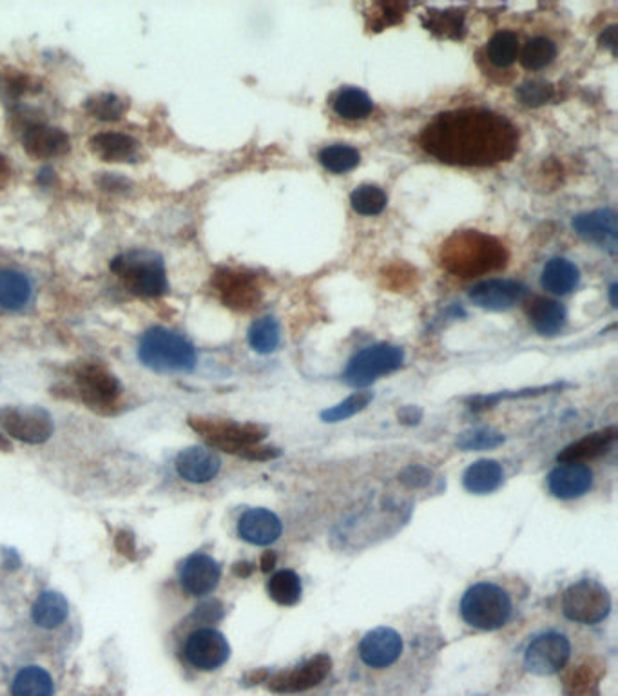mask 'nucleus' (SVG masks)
I'll list each match as a JSON object with an SVG mask.
<instances>
[{
	"instance_id": "nucleus-1",
	"label": "nucleus",
	"mask_w": 618,
	"mask_h": 696,
	"mask_svg": "<svg viewBox=\"0 0 618 696\" xmlns=\"http://www.w3.org/2000/svg\"><path fill=\"white\" fill-rule=\"evenodd\" d=\"M421 147L450 166L490 167L519 147V131L508 118L488 109L441 113L421 133Z\"/></svg>"
},
{
	"instance_id": "nucleus-2",
	"label": "nucleus",
	"mask_w": 618,
	"mask_h": 696,
	"mask_svg": "<svg viewBox=\"0 0 618 696\" xmlns=\"http://www.w3.org/2000/svg\"><path fill=\"white\" fill-rule=\"evenodd\" d=\"M508 261V253L499 240L479 231L453 234L442 245L441 263L455 276L474 278L486 272L499 271Z\"/></svg>"
},
{
	"instance_id": "nucleus-3",
	"label": "nucleus",
	"mask_w": 618,
	"mask_h": 696,
	"mask_svg": "<svg viewBox=\"0 0 618 696\" xmlns=\"http://www.w3.org/2000/svg\"><path fill=\"white\" fill-rule=\"evenodd\" d=\"M139 358L151 371L158 374H177L193 371L196 350L177 332L155 326L145 332L139 347Z\"/></svg>"
},
{
	"instance_id": "nucleus-4",
	"label": "nucleus",
	"mask_w": 618,
	"mask_h": 696,
	"mask_svg": "<svg viewBox=\"0 0 618 696\" xmlns=\"http://www.w3.org/2000/svg\"><path fill=\"white\" fill-rule=\"evenodd\" d=\"M111 272L120 278L129 293L144 298H158L169 288L166 266L151 250H129L111 261Z\"/></svg>"
},
{
	"instance_id": "nucleus-5",
	"label": "nucleus",
	"mask_w": 618,
	"mask_h": 696,
	"mask_svg": "<svg viewBox=\"0 0 618 696\" xmlns=\"http://www.w3.org/2000/svg\"><path fill=\"white\" fill-rule=\"evenodd\" d=\"M512 614L514 604L508 592L493 582H477L461 601V617L475 630H501L508 624Z\"/></svg>"
},
{
	"instance_id": "nucleus-6",
	"label": "nucleus",
	"mask_w": 618,
	"mask_h": 696,
	"mask_svg": "<svg viewBox=\"0 0 618 696\" xmlns=\"http://www.w3.org/2000/svg\"><path fill=\"white\" fill-rule=\"evenodd\" d=\"M75 385V396L82 401L88 409L96 414H116L121 404L120 382L107 366L99 361H86L75 365L72 374Z\"/></svg>"
},
{
	"instance_id": "nucleus-7",
	"label": "nucleus",
	"mask_w": 618,
	"mask_h": 696,
	"mask_svg": "<svg viewBox=\"0 0 618 696\" xmlns=\"http://www.w3.org/2000/svg\"><path fill=\"white\" fill-rule=\"evenodd\" d=\"M189 426L204 437L210 447L227 453H236L240 457L245 450L260 444L267 437L263 426L255 423H236V421L210 417V415H191Z\"/></svg>"
},
{
	"instance_id": "nucleus-8",
	"label": "nucleus",
	"mask_w": 618,
	"mask_h": 696,
	"mask_svg": "<svg viewBox=\"0 0 618 696\" xmlns=\"http://www.w3.org/2000/svg\"><path fill=\"white\" fill-rule=\"evenodd\" d=\"M611 611V595L598 580L582 579L564 592L563 614L575 624L595 626Z\"/></svg>"
},
{
	"instance_id": "nucleus-9",
	"label": "nucleus",
	"mask_w": 618,
	"mask_h": 696,
	"mask_svg": "<svg viewBox=\"0 0 618 696\" xmlns=\"http://www.w3.org/2000/svg\"><path fill=\"white\" fill-rule=\"evenodd\" d=\"M403 348L388 343L372 345L353 356L348 363L343 379L353 388H364L376 383L379 377L388 376L403 366Z\"/></svg>"
},
{
	"instance_id": "nucleus-10",
	"label": "nucleus",
	"mask_w": 618,
	"mask_h": 696,
	"mask_svg": "<svg viewBox=\"0 0 618 696\" xmlns=\"http://www.w3.org/2000/svg\"><path fill=\"white\" fill-rule=\"evenodd\" d=\"M0 428L17 441L42 444L53 436L55 423L51 415L39 407H2Z\"/></svg>"
},
{
	"instance_id": "nucleus-11",
	"label": "nucleus",
	"mask_w": 618,
	"mask_h": 696,
	"mask_svg": "<svg viewBox=\"0 0 618 696\" xmlns=\"http://www.w3.org/2000/svg\"><path fill=\"white\" fill-rule=\"evenodd\" d=\"M571 658V644L561 633H544L526 647L525 666L537 676H552L563 671Z\"/></svg>"
},
{
	"instance_id": "nucleus-12",
	"label": "nucleus",
	"mask_w": 618,
	"mask_h": 696,
	"mask_svg": "<svg viewBox=\"0 0 618 696\" xmlns=\"http://www.w3.org/2000/svg\"><path fill=\"white\" fill-rule=\"evenodd\" d=\"M183 653L193 668L199 671H215L231 657V646L220 631L202 628L191 633L183 646Z\"/></svg>"
},
{
	"instance_id": "nucleus-13",
	"label": "nucleus",
	"mask_w": 618,
	"mask_h": 696,
	"mask_svg": "<svg viewBox=\"0 0 618 696\" xmlns=\"http://www.w3.org/2000/svg\"><path fill=\"white\" fill-rule=\"evenodd\" d=\"M331 669L332 658L329 655H316L291 671L272 674L267 679V685H269V689L282 693V695L301 693V691H309L316 685H320L329 676Z\"/></svg>"
},
{
	"instance_id": "nucleus-14",
	"label": "nucleus",
	"mask_w": 618,
	"mask_h": 696,
	"mask_svg": "<svg viewBox=\"0 0 618 696\" xmlns=\"http://www.w3.org/2000/svg\"><path fill=\"white\" fill-rule=\"evenodd\" d=\"M403 653V639L387 626L369 631L359 644V657L369 668L387 669L398 662Z\"/></svg>"
},
{
	"instance_id": "nucleus-15",
	"label": "nucleus",
	"mask_w": 618,
	"mask_h": 696,
	"mask_svg": "<svg viewBox=\"0 0 618 696\" xmlns=\"http://www.w3.org/2000/svg\"><path fill=\"white\" fill-rule=\"evenodd\" d=\"M213 287L220 296L221 301L234 310H249L260 299V288L255 278L245 272L223 269L213 278Z\"/></svg>"
},
{
	"instance_id": "nucleus-16",
	"label": "nucleus",
	"mask_w": 618,
	"mask_h": 696,
	"mask_svg": "<svg viewBox=\"0 0 618 696\" xmlns=\"http://www.w3.org/2000/svg\"><path fill=\"white\" fill-rule=\"evenodd\" d=\"M526 298V287L523 283L512 280H486L475 283L469 288V299L480 309L491 312H503Z\"/></svg>"
},
{
	"instance_id": "nucleus-17",
	"label": "nucleus",
	"mask_w": 618,
	"mask_h": 696,
	"mask_svg": "<svg viewBox=\"0 0 618 696\" xmlns=\"http://www.w3.org/2000/svg\"><path fill=\"white\" fill-rule=\"evenodd\" d=\"M221 568L215 558L205 553H194L183 563L180 582L185 593L193 597H205L220 584Z\"/></svg>"
},
{
	"instance_id": "nucleus-18",
	"label": "nucleus",
	"mask_w": 618,
	"mask_h": 696,
	"mask_svg": "<svg viewBox=\"0 0 618 696\" xmlns=\"http://www.w3.org/2000/svg\"><path fill=\"white\" fill-rule=\"evenodd\" d=\"M593 487V472L582 463H561L548 476V488L557 499L571 501L590 492Z\"/></svg>"
},
{
	"instance_id": "nucleus-19",
	"label": "nucleus",
	"mask_w": 618,
	"mask_h": 696,
	"mask_svg": "<svg viewBox=\"0 0 618 696\" xmlns=\"http://www.w3.org/2000/svg\"><path fill=\"white\" fill-rule=\"evenodd\" d=\"M282 520L274 512L267 508L247 510L237 523L240 537L255 546H269L282 537Z\"/></svg>"
},
{
	"instance_id": "nucleus-20",
	"label": "nucleus",
	"mask_w": 618,
	"mask_h": 696,
	"mask_svg": "<svg viewBox=\"0 0 618 696\" xmlns=\"http://www.w3.org/2000/svg\"><path fill=\"white\" fill-rule=\"evenodd\" d=\"M221 459L210 448L191 447L178 453L177 472L182 479L194 485H204L218 476Z\"/></svg>"
},
{
	"instance_id": "nucleus-21",
	"label": "nucleus",
	"mask_w": 618,
	"mask_h": 696,
	"mask_svg": "<svg viewBox=\"0 0 618 696\" xmlns=\"http://www.w3.org/2000/svg\"><path fill=\"white\" fill-rule=\"evenodd\" d=\"M574 227L579 236L588 242L602 245L611 253L617 250L618 225L615 210L598 209L579 215L574 220Z\"/></svg>"
},
{
	"instance_id": "nucleus-22",
	"label": "nucleus",
	"mask_w": 618,
	"mask_h": 696,
	"mask_svg": "<svg viewBox=\"0 0 618 696\" xmlns=\"http://www.w3.org/2000/svg\"><path fill=\"white\" fill-rule=\"evenodd\" d=\"M23 145L24 151L31 158L50 160V158H56V156H64L69 153L72 142H69V137L62 129L37 124V126H31L24 133Z\"/></svg>"
},
{
	"instance_id": "nucleus-23",
	"label": "nucleus",
	"mask_w": 618,
	"mask_h": 696,
	"mask_svg": "<svg viewBox=\"0 0 618 696\" xmlns=\"http://www.w3.org/2000/svg\"><path fill=\"white\" fill-rule=\"evenodd\" d=\"M89 151L107 164H133L139 158L140 145L133 137L124 133H99L89 140Z\"/></svg>"
},
{
	"instance_id": "nucleus-24",
	"label": "nucleus",
	"mask_w": 618,
	"mask_h": 696,
	"mask_svg": "<svg viewBox=\"0 0 618 696\" xmlns=\"http://www.w3.org/2000/svg\"><path fill=\"white\" fill-rule=\"evenodd\" d=\"M617 439V428H606V430L595 431L591 436L582 437L579 441L564 448L558 453V463H582L591 459L601 457L611 448L613 442Z\"/></svg>"
},
{
	"instance_id": "nucleus-25",
	"label": "nucleus",
	"mask_w": 618,
	"mask_h": 696,
	"mask_svg": "<svg viewBox=\"0 0 618 696\" xmlns=\"http://www.w3.org/2000/svg\"><path fill=\"white\" fill-rule=\"evenodd\" d=\"M504 471L498 461L482 459L477 463L469 464L463 476V485L469 493L486 495L495 492L503 485Z\"/></svg>"
},
{
	"instance_id": "nucleus-26",
	"label": "nucleus",
	"mask_w": 618,
	"mask_h": 696,
	"mask_svg": "<svg viewBox=\"0 0 618 696\" xmlns=\"http://www.w3.org/2000/svg\"><path fill=\"white\" fill-rule=\"evenodd\" d=\"M528 315H530L531 325L542 336H555L563 331L566 325V309L564 305L553 299L536 298L528 305Z\"/></svg>"
},
{
	"instance_id": "nucleus-27",
	"label": "nucleus",
	"mask_w": 618,
	"mask_h": 696,
	"mask_svg": "<svg viewBox=\"0 0 618 696\" xmlns=\"http://www.w3.org/2000/svg\"><path fill=\"white\" fill-rule=\"evenodd\" d=\"M579 269L564 258L548 261V266L542 271V287L546 288L548 293L557 294V296L571 293L579 287Z\"/></svg>"
},
{
	"instance_id": "nucleus-28",
	"label": "nucleus",
	"mask_w": 618,
	"mask_h": 696,
	"mask_svg": "<svg viewBox=\"0 0 618 696\" xmlns=\"http://www.w3.org/2000/svg\"><path fill=\"white\" fill-rule=\"evenodd\" d=\"M31 298V283L23 272L0 271V309L21 310Z\"/></svg>"
},
{
	"instance_id": "nucleus-29",
	"label": "nucleus",
	"mask_w": 618,
	"mask_h": 696,
	"mask_svg": "<svg viewBox=\"0 0 618 696\" xmlns=\"http://www.w3.org/2000/svg\"><path fill=\"white\" fill-rule=\"evenodd\" d=\"M69 606L64 595L56 592H44L35 601L31 617L34 622L46 630H53L67 619Z\"/></svg>"
},
{
	"instance_id": "nucleus-30",
	"label": "nucleus",
	"mask_w": 618,
	"mask_h": 696,
	"mask_svg": "<svg viewBox=\"0 0 618 696\" xmlns=\"http://www.w3.org/2000/svg\"><path fill=\"white\" fill-rule=\"evenodd\" d=\"M267 592L274 603L288 608V606H296L301 601L304 584H301V579L296 571L282 569V571L272 575L269 584H267Z\"/></svg>"
},
{
	"instance_id": "nucleus-31",
	"label": "nucleus",
	"mask_w": 618,
	"mask_h": 696,
	"mask_svg": "<svg viewBox=\"0 0 618 696\" xmlns=\"http://www.w3.org/2000/svg\"><path fill=\"white\" fill-rule=\"evenodd\" d=\"M53 680L46 669L29 666L18 671L13 679V696H53Z\"/></svg>"
},
{
	"instance_id": "nucleus-32",
	"label": "nucleus",
	"mask_w": 618,
	"mask_h": 696,
	"mask_svg": "<svg viewBox=\"0 0 618 696\" xmlns=\"http://www.w3.org/2000/svg\"><path fill=\"white\" fill-rule=\"evenodd\" d=\"M337 115L347 118V120H361L374 109V104L369 94L358 88H345L336 94L332 102Z\"/></svg>"
},
{
	"instance_id": "nucleus-33",
	"label": "nucleus",
	"mask_w": 618,
	"mask_h": 696,
	"mask_svg": "<svg viewBox=\"0 0 618 696\" xmlns=\"http://www.w3.org/2000/svg\"><path fill=\"white\" fill-rule=\"evenodd\" d=\"M601 676V663H596L595 660L580 663L566 679V693L569 696H591L596 693Z\"/></svg>"
},
{
	"instance_id": "nucleus-34",
	"label": "nucleus",
	"mask_w": 618,
	"mask_h": 696,
	"mask_svg": "<svg viewBox=\"0 0 618 696\" xmlns=\"http://www.w3.org/2000/svg\"><path fill=\"white\" fill-rule=\"evenodd\" d=\"M280 323L276 318L266 315L256 320L249 328V345L258 355H271L280 345Z\"/></svg>"
},
{
	"instance_id": "nucleus-35",
	"label": "nucleus",
	"mask_w": 618,
	"mask_h": 696,
	"mask_svg": "<svg viewBox=\"0 0 618 696\" xmlns=\"http://www.w3.org/2000/svg\"><path fill=\"white\" fill-rule=\"evenodd\" d=\"M83 107L93 118L104 123L120 120L121 116L128 113V104L115 93L93 94L83 102Z\"/></svg>"
},
{
	"instance_id": "nucleus-36",
	"label": "nucleus",
	"mask_w": 618,
	"mask_h": 696,
	"mask_svg": "<svg viewBox=\"0 0 618 696\" xmlns=\"http://www.w3.org/2000/svg\"><path fill=\"white\" fill-rule=\"evenodd\" d=\"M321 166L325 167L326 171L343 175V172L352 171L353 167L359 166V151L352 145H329L325 150L321 151L318 156Z\"/></svg>"
},
{
	"instance_id": "nucleus-37",
	"label": "nucleus",
	"mask_w": 618,
	"mask_h": 696,
	"mask_svg": "<svg viewBox=\"0 0 618 696\" xmlns=\"http://www.w3.org/2000/svg\"><path fill=\"white\" fill-rule=\"evenodd\" d=\"M519 55V39L512 31H499L488 44V59L498 67H510Z\"/></svg>"
},
{
	"instance_id": "nucleus-38",
	"label": "nucleus",
	"mask_w": 618,
	"mask_h": 696,
	"mask_svg": "<svg viewBox=\"0 0 618 696\" xmlns=\"http://www.w3.org/2000/svg\"><path fill=\"white\" fill-rule=\"evenodd\" d=\"M555 56H557L555 42L546 37H536V39L528 40V44L520 53V62H523V66L537 72V69L550 66Z\"/></svg>"
},
{
	"instance_id": "nucleus-39",
	"label": "nucleus",
	"mask_w": 618,
	"mask_h": 696,
	"mask_svg": "<svg viewBox=\"0 0 618 696\" xmlns=\"http://www.w3.org/2000/svg\"><path fill=\"white\" fill-rule=\"evenodd\" d=\"M350 204L352 209L359 215L376 216L382 215L387 207V194L377 185H359L350 194Z\"/></svg>"
},
{
	"instance_id": "nucleus-40",
	"label": "nucleus",
	"mask_w": 618,
	"mask_h": 696,
	"mask_svg": "<svg viewBox=\"0 0 618 696\" xmlns=\"http://www.w3.org/2000/svg\"><path fill=\"white\" fill-rule=\"evenodd\" d=\"M425 26L447 39H461L464 34V17L455 12H430Z\"/></svg>"
},
{
	"instance_id": "nucleus-41",
	"label": "nucleus",
	"mask_w": 618,
	"mask_h": 696,
	"mask_svg": "<svg viewBox=\"0 0 618 696\" xmlns=\"http://www.w3.org/2000/svg\"><path fill=\"white\" fill-rule=\"evenodd\" d=\"M370 401H372V394L370 392H356L350 398L345 399L343 403L332 407V409L325 410L321 417L326 423H339V421H347L352 417V415L359 414L361 410L369 407Z\"/></svg>"
},
{
	"instance_id": "nucleus-42",
	"label": "nucleus",
	"mask_w": 618,
	"mask_h": 696,
	"mask_svg": "<svg viewBox=\"0 0 618 696\" xmlns=\"http://www.w3.org/2000/svg\"><path fill=\"white\" fill-rule=\"evenodd\" d=\"M504 437L499 434V431L490 430V428H485V430H474L466 431L463 436L458 439V447L461 450H466V452H474V450H490V448L499 447L503 444Z\"/></svg>"
},
{
	"instance_id": "nucleus-43",
	"label": "nucleus",
	"mask_w": 618,
	"mask_h": 696,
	"mask_svg": "<svg viewBox=\"0 0 618 696\" xmlns=\"http://www.w3.org/2000/svg\"><path fill=\"white\" fill-rule=\"evenodd\" d=\"M553 94H555V89L552 83L537 82V80L525 82L520 88H517V99L520 104L528 105V107H539V105L546 104L553 99Z\"/></svg>"
},
{
	"instance_id": "nucleus-44",
	"label": "nucleus",
	"mask_w": 618,
	"mask_h": 696,
	"mask_svg": "<svg viewBox=\"0 0 618 696\" xmlns=\"http://www.w3.org/2000/svg\"><path fill=\"white\" fill-rule=\"evenodd\" d=\"M430 477L432 474L426 471V468L412 464V466H409V468H404V471L401 472L399 481L403 482V485H407L409 488H421L426 487V485L430 482Z\"/></svg>"
},
{
	"instance_id": "nucleus-45",
	"label": "nucleus",
	"mask_w": 618,
	"mask_h": 696,
	"mask_svg": "<svg viewBox=\"0 0 618 696\" xmlns=\"http://www.w3.org/2000/svg\"><path fill=\"white\" fill-rule=\"evenodd\" d=\"M243 459H249V461H271V459L280 457V450L274 447H261V444H255L250 447L249 450H245L242 453Z\"/></svg>"
},
{
	"instance_id": "nucleus-46",
	"label": "nucleus",
	"mask_w": 618,
	"mask_h": 696,
	"mask_svg": "<svg viewBox=\"0 0 618 696\" xmlns=\"http://www.w3.org/2000/svg\"><path fill=\"white\" fill-rule=\"evenodd\" d=\"M116 547L120 550L124 555H128V557H133L134 553V539L131 533H128V531H120L118 536H116Z\"/></svg>"
},
{
	"instance_id": "nucleus-47",
	"label": "nucleus",
	"mask_w": 618,
	"mask_h": 696,
	"mask_svg": "<svg viewBox=\"0 0 618 696\" xmlns=\"http://www.w3.org/2000/svg\"><path fill=\"white\" fill-rule=\"evenodd\" d=\"M617 42V26H609V28L604 29V34L601 35V44L615 53Z\"/></svg>"
},
{
	"instance_id": "nucleus-48",
	"label": "nucleus",
	"mask_w": 618,
	"mask_h": 696,
	"mask_svg": "<svg viewBox=\"0 0 618 696\" xmlns=\"http://www.w3.org/2000/svg\"><path fill=\"white\" fill-rule=\"evenodd\" d=\"M399 420L403 421V423L415 425V423H420L421 412L420 410H415L414 407H409V409H404L403 412H399Z\"/></svg>"
},
{
	"instance_id": "nucleus-49",
	"label": "nucleus",
	"mask_w": 618,
	"mask_h": 696,
	"mask_svg": "<svg viewBox=\"0 0 618 696\" xmlns=\"http://www.w3.org/2000/svg\"><path fill=\"white\" fill-rule=\"evenodd\" d=\"M260 566H261V571H266V573H269L274 566H276V553L274 552H266L263 555H261V560H260Z\"/></svg>"
},
{
	"instance_id": "nucleus-50",
	"label": "nucleus",
	"mask_w": 618,
	"mask_h": 696,
	"mask_svg": "<svg viewBox=\"0 0 618 696\" xmlns=\"http://www.w3.org/2000/svg\"><path fill=\"white\" fill-rule=\"evenodd\" d=\"M253 571H255V564L253 563H237L236 566H234V573H236L237 577H249Z\"/></svg>"
},
{
	"instance_id": "nucleus-51",
	"label": "nucleus",
	"mask_w": 618,
	"mask_h": 696,
	"mask_svg": "<svg viewBox=\"0 0 618 696\" xmlns=\"http://www.w3.org/2000/svg\"><path fill=\"white\" fill-rule=\"evenodd\" d=\"M8 178H10V164L4 156L0 155V185H4Z\"/></svg>"
},
{
	"instance_id": "nucleus-52",
	"label": "nucleus",
	"mask_w": 618,
	"mask_h": 696,
	"mask_svg": "<svg viewBox=\"0 0 618 696\" xmlns=\"http://www.w3.org/2000/svg\"><path fill=\"white\" fill-rule=\"evenodd\" d=\"M12 442L0 431V452H12Z\"/></svg>"
},
{
	"instance_id": "nucleus-53",
	"label": "nucleus",
	"mask_w": 618,
	"mask_h": 696,
	"mask_svg": "<svg viewBox=\"0 0 618 696\" xmlns=\"http://www.w3.org/2000/svg\"><path fill=\"white\" fill-rule=\"evenodd\" d=\"M609 299H611L613 307H617V283H613L609 288Z\"/></svg>"
}]
</instances>
